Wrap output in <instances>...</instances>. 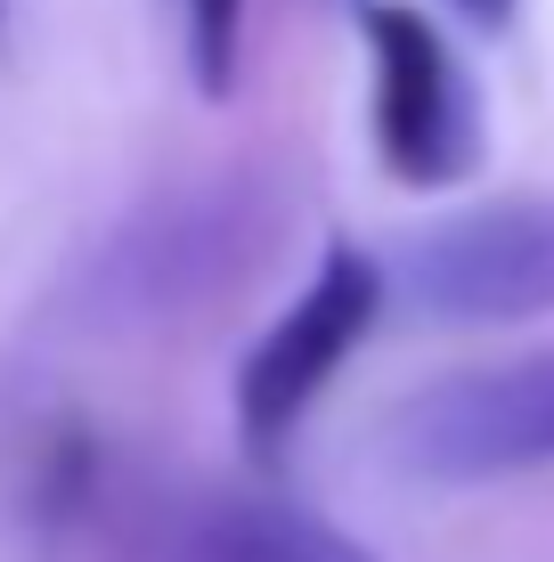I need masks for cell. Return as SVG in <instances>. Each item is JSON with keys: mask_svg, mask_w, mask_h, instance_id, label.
<instances>
[{"mask_svg": "<svg viewBox=\"0 0 554 562\" xmlns=\"http://www.w3.org/2000/svg\"><path fill=\"white\" fill-rule=\"evenodd\" d=\"M359 33H368V114L384 171L399 188H456L482 164V99L465 57L408 0H368Z\"/></svg>", "mask_w": 554, "mask_h": 562, "instance_id": "obj_3", "label": "cell"}, {"mask_svg": "<svg viewBox=\"0 0 554 562\" xmlns=\"http://www.w3.org/2000/svg\"><path fill=\"white\" fill-rule=\"evenodd\" d=\"M392 294L432 326H513L554 310V196L482 204L425 228L392 269Z\"/></svg>", "mask_w": 554, "mask_h": 562, "instance_id": "obj_4", "label": "cell"}, {"mask_svg": "<svg viewBox=\"0 0 554 562\" xmlns=\"http://www.w3.org/2000/svg\"><path fill=\"white\" fill-rule=\"evenodd\" d=\"M456 9H465V16H482V25H498V16L513 9V0H456Z\"/></svg>", "mask_w": 554, "mask_h": 562, "instance_id": "obj_7", "label": "cell"}, {"mask_svg": "<svg viewBox=\"0 0 554 562\" xmlns=\"http://www.w3.org/2000/svg\"><path fill=\"white\" fill-rule=\"evenodd\" d=\"M0 9H9V0H0Z\"/></svg>", "mask_w": 554, "mask_h": 562, "instance_id": "obj_8", "label": "cell"}, {"mask_svg": "<svg viewBox=\"0 0 554 562\" xmlns=\"http://www.w3.org/2000/svg\"><path fill=\"white\" fill-rule=\"evenodd\" d=\"M188 74L204 99H228L245 74V0H188Z\"/></svg>", "mask_w": 554, "mask_h": 562, "instance_id": "obj_6", "label": "cell"}, {"mask_svg": "<svg viewBox=\"0 0 554 562\" xmlns=\"http://www.w3.org/2000/svg\"><path fill=\"white\" fill-rule=\"evenodd\" d=\"M392 302V269H375L359 245H327L318 269L302 278V294L270 318V335L237 359V432L253 457H278L302 432V416L335 392V375L359 359V342L375 335Z\"/></svg>", "mask_w": 554, "mask_h": 562, "instance_id": "obj_2", "label": "cell"}, {"mask_svg": "<svg viewBox=\"0 0 554 562\" xmlns=\"http://www.w3.org/2000/svg\"><path fill=\"white\" fill-rule=\"evenodd\" d=\"M180 562H375L351 530L278 506V497H228V506L196 514Z\"/></svg>", "mask_w": 554, "mask_h": 562, "instance_id": "obj_5", "label": "cell"}, {"mask_svg": "<svg viewBox=\"0 0 554 562\" xmlns=\"http://www.w3.org/2000/svg\"><path fill=\"white\" fill-rule=\"evenodd\" d=\"M384 457L432 490H482V481L546 473L554 464V351H522L498 367L408 392L384 424Z\"/></svg>", "mask_w": 554, "mask_h": 562, "instance_id": "obj_1", "label": "cell"}]
</instances>
